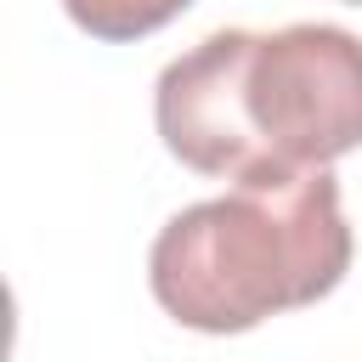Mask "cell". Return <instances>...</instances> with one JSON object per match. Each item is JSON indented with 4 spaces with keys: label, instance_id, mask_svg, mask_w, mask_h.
Here are the masks:
<instances>
[{
    "label": "cell",
    "instance_id": "cell-3",
    "mask_svg": "<svg viewBox=\"0 0 362 362\" xmlns=\"http://www.w3.org/2000/svg\"><path fill=\"white\" fill-rule=\"evenodd\" d=\"M192 0H62V11L90 34V40H141L164 23H175Z\"/></svg>",
    "mask_w": 362,
    "mask_h": 362
},
{
    "label": "cell",
    "instance_id": "cell-4",
    "mask_svg": "<svg viewBox=\"0 0 362 362\" xmlns=\"http://www.w3.org/2000/svg\"><path fill=\"white\" fill-rule=\"evenodd\" d=\"M339 6H362V0H339Z\"/></svg>",
    "mask_w": 362,
    "mask_h": 362
},
{
    "label": "cell",
    "instance_id": "cell-2",
    "mask_svg": "<svg viewBox=\"0 0 362 362\" xmlns=\"http://www.w3.org/2000/svg\"><path fill=\"white\" fill-rule=\"evenodd\" d=\"M351 272V226L328 170L232 187L170 215L147 255L153 300L198 334H243L277 311L317 305Z\"/></svg>",
    "mask_w": 362,
    "mask_h": 362
},
{
    "label": "cell",
    "instance_id": "cell-1",
    "mask_svg": "<svg viewBox=\"0 0 362 362\" xmlns=\"http://www.w3.org/2000/svg\"><path fill=\"white\" fill-rule=\"evenodd\" d=\"M164 147L238 187L328 170L362 147V40L334 23L215 28L153 85Z\"/></svg>",
    "mask_w": 362,
    "mask_h": 362
}]
</instances>
